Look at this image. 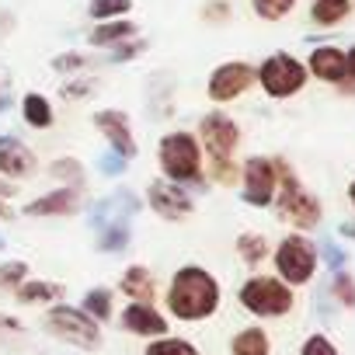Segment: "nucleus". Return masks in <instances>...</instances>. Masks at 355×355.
Instances as JSON below:
<instances>
[{"instance_id": "nucleus-5", "label": "nucleus", "mask_w": 355, "mask_h": 355, "mask_svg": "<svg viewBox=\"0 0 355 355\" xmlns=\"http://www.w3.org/2000/svg\"><path fill=\"white\" fill-rule=\"evenodd\" d=\"M237 300L248 313L268 320V317H286L296 303L293 289L279 279V275H251L241 289H237Z\"/></svg>"}, {"instance_id": "nucleus-8", "label": "nucleus", "mask_w": 355, "mask_h": 355, "mask_svg": "<svg viewBox=\"0 0 355 355\" xmlns=\"http://www.w3.org/2000/svg\"><path fill=\"white\" fill-rule=\"evenodd\" d=\"M275 272H279V279L289 286V289H296V286H306L310 279H313V272H317V244L306 237V234H289V237H282L279 244H275Z\"/></svg>"}, {"instance_id": "nucleus-28", "label": "nucleus", "mask_w": 355, "mask_h": 355, "mask_svg": "<svg viewBox=\"0 0 355 355\" xmlns=\"http://www.w3.org/2000/svg\"><path fill=\"white\" fill-rule=\"evenodd\" d=\"M143 355H202V352H199V345L189 341V338L164 334V338H153V341L143 348Z\"/></svg>"}, {"instance_id": "nucleus-23", "label": "nucleus", "mask_w": 355, "mask_h": 355, "mask_svg": "<svg viewBox=\"0 0 355 355\" xmlns=\"http://www.w3.org/2000/svg\"><path fill=\"white\" fill-rule=\"evenodd\" d=\"M230 355H272V341L265 327H244L230 338Z\"/></svg>"}, {"instance_id": "nucleus-31", "label": "nucleus", "mask_w": 355, "mask_h": 355, "mask_svg": "<svg viewBox=\"0 0 355 355\" xmlns=\"http://www.w3.org/2000/svg\"><path fill=\"white\" fill-rule=\"evenodd\" d=\"M251 8H254L258 18H265V21H279V18H286V15L296 8V0H251Z\"/></svg>"}, {"instance_id": "nucleus-12", "label": "nucleus", "mask_w": 355, "mask_h": 355, "mask_svg": "<svg viewBox=\"0 0 355 355\" xmlns=\"http://www.w3.org/2000/svg\"><path fill=\"white\" fill-rule=\"evenodd\" d=\"M139 206H143V199H139L136 192L115 189V192L101 196V199L87 209V227H91L94 234L105 230V227H115V223H129V227H132V216L139 213Z\"/></svg>"}, {"instance_id": "nucleus-36", "label": "nucleus", "mask_w": 355, "mask_h": 355, "mask_svg": "<svg viewBox=\"0 0 355 355\" xmlns=\"http://www.w3.org/2000/svg\"><path fill=\"white\" fill-rule=\"evenodd\" d=\"M98 171H101L105 178H119V174H125V171H129V160L108 150V153H101V157H98Z\"/></svg>"}, {"instance_id": "nucleus-18", "label": "nucleus", "mask_w": 355, "mask_h": 355, "mask_svg": "<svg viewBox=\"0 0 355 355\" xmlns=\"http://www.w3.org/2000/svg\"><path fill=\"white\" fill-rule=\"evenodd\" d=\"M306 73L324 84H345V53L334 46H317L306 60Z\"/></svg>"}, {"instance_id": "nucleus-46", "label": "nucleus", "mask_w": 355, "mask_h": 355, "mask_svg": "<svg viewBox=\"0 0 355 355\" xmlns=\"http://www.w3.org/2000/svg\"><path fill=\"white\" fill-rule=\"evenodd\" d=\"M4 248H8V241H4V237H0V251H4Z\"/></svg>"}, {"instance_id": "nucleus-45", "label": "nucleus", "mask_w": 355, "mask_h": 355, "mask_svg": "<svg viewBox=\"0 0 355 355\" xmlns=\"http://www.w3.org/2000/svg\"><path fill=\"white\" fill-rule=\"evenodd\" d=\"M348 202H352V206H355V182H352V185H348Z\"/></svg>"}, {"instance_id": "nucleus-20", "label": "nucleus", "mask_w": 355, "mask_h": 355, "mask_svg": "<svg viewBox=\"0 0 355 355\" xmlns=\"http://www.w3.org/2000/svg\"><path fill=\"white\" fill-rule=\"evenodd\" d=\"M129 39H136V21H129V18H115V21H98L94 28H91V35H87V42L94 46V49H112V46H119V42H129Z\"/></svg>"}, {"instance_id": "nucleus-30", "label": "nucleus", "mask_w": 355, "mask_h": 355, "mask_svg": "<svg viewBox=\"0 0 355 355\" xmlns=\"http://www.w3.org/2000/svg\"><path fill=\"white\" fill-rule=\"evenodd\" d=\"M28 261H0V293H15L28 279Z\"/></svg>"}, {"instance_id": "nucleus-37", "label": "nucleus", "mask_w": 355, "mask_h": 355, "mask_svg": "<svg viewBox=\"0 0 355 355\" xmlns=\"http://www.w3.org/2000/svg\"><path fill=\"white\" fill-rule=\"evenodd\" d=\"M84 67H87V56L84 53H63V56L53 60V70L56 73H80Z\"/></svg>"}, {"instance_id": "nucleus-11", "label": "nucleus", "mask_w": 355, "mask_h": 355, "mask_svg": "<svg viewBox=\"0 0 355 355\" xmlns=\"http://www.w3.org/2000/svg\"><path fill=\"white\" fill-rule=\"evenodd\" d=\"M251 87H254V67L244 63V60H227V63H220V67L209 73V80H206V94H209L213 105H227V101L241 98V94L251 91Z\"/></svg>"}, {"instance_id": "nucleus-4", "label": "nucleus", "mask_w": 355, "mask_h": 355, "mask_svg": "<svg viewBox=\"0 0 355 355\" xmlns=\"http://www.w3.org/2000/svg\"><path fill=\"white\" fill-rule=\"evenodd\" d=\"M275 167H279V189H275V202H272V206H275L279 220L289 223V227H296V234L313 230V227L320 223V216H324L320 199L310 196V192L300 185L296 171H293L282 157H275Z\"/></svg>"}, {"instance_id": "nucleus-2", "label": "nucleus", "mask_w": 355, "mask_h": 355, "mask_svg": "<svg viewBox=\"0 0 355 355\" xmlns=\"http://www.w3.org/2000/svg\"><path fill=\"white\" fill-rule=\"evenodd\" d=\"M196 139H199L202 157L209 164V178H213V182H220V185H234L237 178H241V167L234 160L237 143H241V125L227 112L213 108V112H206L199 119Z\"/></svg>"}, {"instance_id": "nucleus-44", "label": "nucleus", "mask_w": 355, "mask_h": 355, "mask_svg": "<svg viewBox=\"0 0 355 355\" xmlns=\"http://www.w3.org/2000/svg\"><path fill=\"white\" fill-rule=\"evenodd\" d=\"M0 220H15V213L8 209V202H0Z\"/></svg>"}, {"instance_id": "nucleus-1", "label": "nucleus", "mask_w": 355, "mask_h": 355, "mask_svg": "<svg viewBox=\"0 0 355 355\" xmlns=\"http://www.w3.org/2000/svg\"><path fill=\"white\" fill-rule=\"evenodd\" d=\"M220 300H223V289H220L216 275L202 265H182L164 289L167 313L174 320H185V324L209 320L220 310Z\"/></svg>"}, {"instance_id": "nucleus-34", "label": "nucleus", "mask_w": 355, "mask_h": 355, "mask_svg": "<svg viewBox=\"0 0 355 355\" xmlns=\"http://www.w3.org/2000/svg\"><path fill=\"white\" fill-rule=\"evenodd\" d=\"M143 49H146V42H143V39L119 42V46H112V53H108V63H125V60H136Z\"/></svg>"}, {"instance_id": "nucleus-7", "label": "nucleus", "mask_w": 355, "mask_h": 355, "mask_svg": "<svg viewBox=\"0 0 355 355\" xmlns=\"http://www.w3.org/2000/svg\"><path fill=\"white\" fill-rule=\"evenodd\" d=\"M306 80H310L306 63H300L289 53H272L261 60V67H254V84H261V91L275 101L300 94L306 87Z\"/></svg>"}, {"instance_id": "nucleus-42", "label": "nucleus", "mask_w": 355, "mask_h": 355, "mask_svg": "<svg viewBox=\"0 0 355 355\" xmlns=\"http://www.w3.org/2000/svg\"><path fill=\"white\" fill-rule=\"evenodd\" d=\"M345 80H355V46L345 53Z\"/></svg>"}, {"instance_id": "nucleus-10", "label": "nucleus", "mask_w": 355, "mask_h": 355, "mask_svg": "<svg viewBox=\"0 0 355 355\" xmlns=\"http://www.w3.org/2000/svg\"><path fill=\"white\" fill-rule=\"evenodd\" d=\"M146 206L167 220V223H182L196 213V199L185 185H174V182H164V178H157V182L146 185Z\"/></svg>"}, {"instance_id": "nucleus-25", "label": "nucleus", "mask_w": 355, "mask_h": 355, "mask_svg": "<svg viewBox=\"0 0 355 355\" xmlns=\"http://www.w3.org/2000/svg\"><path fill=\"white\" fill-rule=\"evenodd\" d=\"M49 178H56V182H63L67 189H87V171L77 157H56L49 164Z\"/></svg>"}, {"instance_id": "nucleus-40", "label": "nucleus", "mask_w": 355, "mask_h": 355, "mask_svg": "<svg viewBox=\"0 0 355 355\" xmlns=\"http://www.w3.org/2000/svg\"><path fill=\"white\" fill-rule=\"evenodd\" d=\"M21 331H25V324H21L18 317L0 313V338H4V334H21Z\"/></svg>"}, {"instance_id": "nucleus-39", "label": "nucleus", "mask_w": 355, "mask_h": 355, "mask_svg": "<svg viewBox=\"0 0 355 355\" xmlns=\"http://www.w3.org/2000/svg\"><path fill=\"white\" fill-rule=\"evenodd\" d=\"M91 80H70L67 87H63V98H87L91 94Z\"/></svg>"}, {"instance_id": "nucleus-27", "label": "nucleus", "mask_w": 355, "mask_h": 355, "mask_svg": "<svg viewBox=\"0 0 355 355\" xmlns=\"http://www.w3.org/2000/svg\"><path fill=\"white\" fill-rule=\"evenodd\" d=\"M348 11H352V0H313L310 18H313V25L331 28V25L345 21V18H348Z\"/></svg>"}, {"instance_id": "nucleus-21", "label": "nucleus", "mask_w": 355, "mask_h": 355, "mask_svg": "<svg viewBox=\"0 0 355 355\" xmlns=\"http://www.w3.org/2000/svg\"><path fill=\"white\" fill-rule=\"evenodd\" d=\"M80 310L94 320V324H108L115 317V293L108 286H91L80 300Z\"/></svg>"}, {"instance_id": "nucleus-19", "label": "nucleus", "mask_w": 355, "mask_h": 355, "mask_svg": "<svg viewBox=\"0 0 355 355\" xmlns=\"http://www.w3.org/2000/svg\"><path fill=\"white\" fill-rule=\"evenodd\" d=\"M63 296H67V286L63 282H53V279H25L15 289V300L21 306H53Z\"/></svg>"}, {"instance_id": "nucleus-17", "label": "nucleus", "mask_w": 355, "mask_h": 355, "mask_svg": "<svg viewBox=\"0 0 355 355\" xmlns=\"http://www.w3.org/2000/svg\"><path fill=\"white\" fill-rule=\"evenodd\" d=\"M119 293L129 303H153L157 300V275L146 265H129L119 279Z\"/></svg>"}, {"instance_id": "nucleus-13", "label": "nucleus", "mask_w": 355, "mask_h": 355, "mask_svg": "<svg viewBox=\"0 0 355 355\" xmlns=\"http://www.w3.org/2000/svg\"><path fill=\"white\" fill-rule=\"evenodd\" d=\"M39 171V157L35 150L15 136V132H4L0 136V178H8V182H25Z\"/></svg>"}, {"instance_id": "nucleus-32", "label": "nucleus", "mask_w": 355, "mask_h": 355, "mask_svg": "<svg viewBox=\"0 0 355 355\" xmlns=\"http://www.w3.org/2000/svg\"><path fill=\"white\" fill-rule=\"evenodd\" d=\"M331 296L341 303V306H355V279L341 268V272H334V279H331Z\"/></svg>"}, {"instance_id": "nucleus-16", "label": "nucleus", "mask_w": 355, "mask_h": 355, "mask_svg": "<svg viewBox=\"0 0 355 355\" xmlns=\"http://www.w3.org/2000/svg\"><path fill=\"white\" fill-rule=\"evenodd\" d=\"M119 327L125 334H139V338H164L171 331L167 317L153 306V303H125L122 313H119Z\"/></svg>"}, {"instance_id": "nucleus-3", "label": "nucleus", "mask_w": 355, "mask_h": 355, "mask_svg": "<svg viewBox=\"0 0 355 355\" xmlns=\"http://www.w3.org/2000/svg\"><path fill=\"white\" fill-rule=\"evenodd\" d=\"M157 167L164 174V182L199 189V192H206V185H209L202 146H199L196 132H189V129H174L157 139Z\"/></svg>"}, {"instance_id": "nucleus-15", "label": "nucleus", "mask_w": 355, "mask_h": 355, "mask_svg": "<svg viewBox=\"0 0 355 355\" xmlns=\"http://www.w3.org/2000/svg\"><path fill=\"white\" fill-rule=\"evenodd\" d=\"M80 206H84V189H67V185H60V189H49V192H42L39 199L25 202L21 216H32V220L77 216V213H80Z\"/></svg>"}, {"instance_id": "nucleus-33", "label": "nucleus", "mask_w": 355, "mask_h": 355, "mask_svg": "<svg viewBox=\"0 0 355 355\" xmlns=\"http://www.w3.org/2000/svg\"><path fill=\"white\" fill-rule=\"evenodd\" d=\"M317 258H324L331 272H341V268L348 265V251H341L334 241H320V248H317Z\"/></svg>"}, {"instance_id": "nucleus-38", "label": "nucleus", "mask_w": 355, "mask_h": 355, "mask_svg": "<svg viewBox=\"0 0 355 355\" xmlns=\"http://www.w3.org/2000/svg\"><path fill=\"white\" fill-rule=\"evenodd\" d=\"M202 18H206V21H227V18H230V4H223V0L216 4V0H213V4H206Z\"/></svg>"}, {"instance_id": "nucleus-9", "label": "nucleus", "mask_w": 355, "mask_h": 355, "mask_svg": "<svg viewBox=\"0 0 355 355\" xmlns=\"http://www.w3.org/2000/svg\"><path fill=\"white\" fill-rule=\"evenodd\" d=\"M275 189H279V167L275 157H248L241 164V199L254 209H268L275 202Z\"/></svg>"}, {"instance_id": "nucleus-6", "label": "nucleus", "mask_w": 355, "mask_h": 355, "mask_svg": "<svg viewBox=\"0 0 355 355\" xmlns=\"http://www.w3.org/2000/svg\"><path fill=\"white\" fill-rule=\"evenodd\" d=\"M42 327L53 338H60V341H67V345H73L80 352H98L101 348V324H94L80 306L53 303L49 313H46V320H42Z\"/></svg>"}, {"instance_id": "nucleus-29", "label": "nucleus", "mask_w": 355, "mask_h": 355, "mask_svg": "<svg viewBox=\"0 0 355 355\" xmlns=\"http://www.w3.org/2000/svg\"><path fill=\"white\" fill-rule=\"evenodd\" d=\"M132 11V0H91L87 4V18L98 21H115V18H129Z\"/></svg>"}, {"instance_id": "nucleus-43", "label": "nucleus", "mask_w": 355, "mask_h": 355, "mask_svg": "<svg viewBox=\"0 0 355 355\" xmlns=\"http://www.w3.org/2000/svg\"><path fill=\"white\" fill-rule=\"evenodd\" d=\"M338 234H341V237H348V241H355V220H345V223L338 227Z\"/></svg>"}, {"instance_id": "nucleus-26", "label": "nucleus", "mask_w": 355, "mask_h": 355, "mask_svg": "<svg viewBox=\"0 0 355 355\" xmlns=\"http://www.w3.org/2000/svg\"><path fill=\"white\" fill-rule=\"evenodd\" d=\"M132 241V227L129 223H115V227H105L98 230V241H94V251L98 254H122Z\"/></svg>"}, {"instance_id": "nucleus-22", "label": "nucleus", "mask_w": 355, "mask_h": 355, "mask_svg": "<svg viewBox=\"0 0 355 355\" xmlns=\"http://www.w3.org/2000/svg\"><path fill=\"white\" fill-rule=\"evenodd\" d=\"M21 119H25V125H32V129H49V125L56 122L53 101H49L46 94H39V91H28V94L21 98Z\"/></svg>"}, {"instance_id": "nucleus-24", "label": "nucleus", "mask_w": 355, "mask_h": 355, "mask_svg": "<svg viewBox=\"0 0 355 355\" xmlns=\"http://www.w3.org/2000/svg\"><path fill=\"white\" fill-rule=\"evenodd\" d=\"M237 258L248 265V268H258L268 254H272V248H268V241H265V234H254V230H244L241 237H237Z\"/></svg>"}, {"instance_id": "nucleus-35", "label": "nucleus", "mask_w": 355, "mask_h": 355, "mask_svg": "<svg viewBox=\"0 0 355 355\" xmlns=\"http://www.w3.org/2000/svg\"><path fill=\"white\" fill-rule=\"evenodd\" d=\"M300 355H341V352L334 348V341H331L327 334H310V338L303 341Z\"/></svg>"}, {"instance_id": "nucleus-41", "label": "nucleus", "mask_w": 355, "mask_h": 355, "mask_svg": "<svg viewBox=\"0 0 355 355\" xmlns=\"http://www.w3.org/2000/svg\"><path fill=\"white\" fill-rule=\"evenodd\" d=\"M15 196H18V185L8 182V178H0V202H8V199H15Z\"/></svg>"}, {"instance_id": "nucleus-14", "label": "nucleus", "mask_w": 355, "mask_h": 355, "mask_svg": "<svg viewBox=\"0 0 355 355\" xmlns=\"http://www.w3.org/2000/svg\"><path fill=\"white\" fill-rule=\"evenodd\" d=\"M94 129L105 136V143H108L112 153H119L125 160L136 157L139 146H136V136H132V125H129V115L125 112H119V108H98L94 112Z\"/></svg>"}]
</instances>
